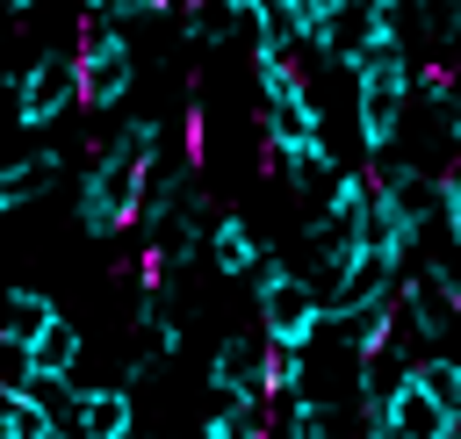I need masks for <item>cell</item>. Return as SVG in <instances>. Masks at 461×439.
<instances>
[{"label": "cell", "mask_w": 461, "mask_h": 439, "mask_svg": "<svg viewBox=\"0 0 461 439\" xmlns=\"http://www.w3.org/2000/svg\"><path fill=\"white\" fill-rule=\"evenodd\" d=\"M403 115H411V58H389L353 79V130L367 158H389V144L403 137Z\"/></svg>", "instance_id": "cell-1"}, {"label": "cell", "mask_w": 461, "mask_h": 439, "mask_svg": "<svg viewBox=\"0 0 461 439\" xmlns=\"http://www.w3.org/2000/svg\"><path fill=\"white\" fill-rule=\"evenodd\" d=\"M29 374H36V367H29V345H22V338H7V331H0V389H22V381H29Z\"/></svg>", "instance_id": "cell-21"}, {"label": "cell", "mask_w": 461, "mask_h": 439, "mask_svg": "<svg viewBox=\"0 0 461 439\" xmlns=\"http://www.w3.org/2000/svg\"><path fill=\"white\" fill-rule=\"evenodd\" d=\"M439 187H447V209H461V158H454V166L439 173Z\"/></svg>", "instance_id": "cell-23"}, {"label": "cell", "mask_w": 461, "mask_h": 439, "mask_svg": "<svg viewBox=\"0 0 461 439\" xmlns=\"http://www.w3.org/2000/svg\"><path fill=\"white\" fill-rule=\"evenodd\" d=\"M72 101H79V58L36 50V58L14 72V122H22V130H50Z\"/></svg>", "instance_id": "cell-5"}, {"label": "cell", "mask_w": 461, "mask_h": 439, "mask_svg": "<svg viewBox=\"0 0 461 439\" xmlns=\"http://www.w3.org/2000/svg\"><path fill=\"white\" fill-rule=\"evenodd\" d=\"M382 295H396V266H389V259H367V252H353V259L339 266L331 295H324V317H346V309H360V302H382Z\"/></svg>", "instance_id": "cell-10"}, {"label": "cell", "mask_w": 461, "mask_h": 439, "mask_svg": "<svg viewBox=\"0 0 461 439\" xmlns=\"http://www.w3.org/2000/svg\"><path fill=\"white\" fill-rule=\"evenodd\" d=\"M259 130H267V151H303V144L324 137V108H317L310 86H288V94H267Z\"/></svg>", "instance_id": "cell-8"}, {"label": "cell", "mask_w": 461, "mask_h": 439, "mask_svg": "<svg viewBox=\"0 0 461 439\" xmlns=\"http://www.w3.org/2000/svg\"><path fill=\"white\" fill-rule=\"evenodd\" d=\"M252 295H259V331H267V345L310 353V345L324 338V302H317V288H310L303 273H281V281H267V288H252Z\"/></svg>", "instance_id": "cell-4"}, {"label": "cell", "mask_w": 461, "mask_h": 439, "mask_svg": "<svg viewBox=\"0 0 461 439\" xmlns=\"http://www.w3.org/2000/svg\"><path fill=\"white\" fill-rule=\"evenodd\" d=\"M137 194H144V166L122 158V151H101L86 166V187H79V230L86 237H115L137 223Z\"/></svg>", "instance_id": "cell-2"}, {"label": "cell", "mask_w": 461, "mask_h": 439, "mask_svg": "<svg viewBox=\"0 0 461 439\" xmlns=\"http://www.w3.org/2000/svg\"><path fill=\"white\" fill-rule=\"evenodd\" d=\"M367 7H375V14H403L411 0H367Z\"/></svg>", "instance_id": "cell-24"}, {"label": "cell", "mask_w": 461, "mask_h": 439, "mask_svg": "<svg viewBox=\"0 0 461 439\" xmlns=\"http://www.w3.org/2000/svg\"><path fill=\"white\" fill-rule=\"evenodd\" d=\"M50 180H58V151H36V158H14V166H0V216H14L22 202H36Z\"/></svg>", "instance_id": "cell-16"}, {"label": "cell", "mask_w": 461, "mask_h": 439, "mask_svg": "<svg viewBox=\"0 0 461 439\" xmlns=\"http://www.w3.org/2000/svg\"><path fill=\"white\" fill-rule=\"evenodd\" d=\"M367 439H389V432H382V425H375V432H367Z\"/></svg>", "instance_id": "cell-27"}, {"label": "cell", "mask_w": 461, "mask_h": 439, "mask_svg": "<svg viewBox=\"0 0 461 439\" xmlns=\"http://www.w3.org/2000/svg\"><path fill=\"white\" fill-rule=\"evenodd\" d=\"M267 374H274V345H267V331H238V338H223L216 353H209V389L216 396H252V403H274V389H267Z\"/></svg>", "instance_id": "cell-6"}, {"label": "cell", "mask_w": 461, "mask_h": 439, "mask_svg": "<svg viewBox=\"0 0 461 439\" xmlns=\"http://www.w3.org/2000/svg\"><path fill=\"white\" fill-rule=\"evenodd\" d=\"M58 439H72V432H58Z\"/></svg>", "instance_id": "cell-29"}, {"label": "cell", "mask_w": 461, "mask_h": 439, "mask_svg": "<svg viewBox=\"0 0 461 439\" xmlns=\"http://www.w3.org/2000/svg\"><path fill=\"white\" fill-rule=\"evenodd\" d=\"M50 317H65V309H58L43 288H0V331H7V338H22V345H29Z\"/></svg>", "instance_id": "cell-15"}, {"label": "cell", "mask_w": 461, "mask_h": 439, "mask_svg": "<svg viewBox=\"0 0 461 439\" xmlns=\"http://www.w3.org/2000/svg\"><path fill=\"white\" fill-rule=\"evenodd\" d=\"M447 237H454V245H461V209H447Z\"/></svg>", "instance_id": "cell-25"}, {"label": "cell", "mask_w": 461, "mask_h": 439, "mask_svg": "<svg viewBox=\"0 0 461 439\" xmlns=\"http://www.w3.org/2000/svg\"><path fill=\"white\" fill-rule=\"evenodd\" d=\"M281 439H346V432H339V403H324V396H288V403H281Z\"/></svg>", "instance_id": "cell-18"}, {"label": "cell", "mask_w": 461, "mask_h": 439, "mask_svg": "<svg viewBox=\"0 0 461 439\" xmlns=\"http://www.w3.org/2000/svg\"><path fill=\"white\" fill-rule=\"evenodd\" d=\"M72 439H144L130 389H86L79 410H72Z\"/></svg>", "instance_id": "cell-11"}, {"label": "cell", "mask_w": 461, "mask_h": 439, "mask_svg": "<svg viewBox=\"0 0 461 439\" xmlns=\"http://www.w3.org/2000/svg\"><path fill=\"white\" fill-rule=\"evenodd\" d=\"M447 439H461V417H454V432H447Z\"/></svg>", "instance_id": "cell-28"}, {"label": "cell", "mask_w": 461, "mask_h": 439, "mask_svg": "<svg viewBox=\"0 0 461 439\" xmlns=\"http://www.w3.org/2000/svg\"><path fill=\"white\" fill-rule=\"evenodd\" d=\"M382 432H389V439H447V432H454V417H447V410H439V403L403 374V381L389 389V403H382Z\"/></svg>", "instance_id": "cell-9"}, {"label": "cell", "mask_w": 461, "mask_h": 439, "mask_svg": "<svg viewBox=\"0 0 461 439\" xmlns=\"http://www.w3.org/2000/svg\"><path fill=\"white\" fill-rule=\"evenodd\" d=\"M187 36H194V43L238 36V0H187Z\"/></svg>", "instance_id": "cell-19"}, {"label": "cell", "mask_w": 461, "mask_h": 439, "mask_svg": "<svg viewBox=\"0 0 461 439\" xmlns=\"http://www.w3.org/2000/svg\"><path fill=\"white\" fill-rule=\"evenodd\" d=\"M108 151H122V158H137V166H151L158 151H166V130H158V115H130L122 130H115V144Z\"/></svg>", "instance_id": "cell-20"}, {"label": "cell", "mask_w": 461, "mask_h": 439, "mask_svg": "<svg viewBox=\"0 0 461 439\" xmlns=\"http://www.w3.org/2000/svg\"><path fill=\"white\" fill-rule=\"evenodd\" d=\"M274 432V403L252 396H216V410L202 417V439H267Z\"/></svg>", "instance_id": "cell-14"}, {"label": "cell", "mask_w": 461, "mask_h": 439, "mask_svg": "<svg viewBox=\"0 0 461 439\" xmlns=\"http://www.w3.org/2000/svg\"><path fill=\"white\" fill-rule=\"evenodd\" d=\"M375 187H382V202L425 237L432 223H447V187H439V173H418V166H389V158H375Z\"/></svg>", "instance_id": "cell-7"}, {"label": "cell", "mask_w": 461, "mask_h": 439, "mask_svg": "<svg viewBox=\"0 0 461 439\" xmlns=\"http://www.w3.org/2000/svg\"><path fill=\"white\" fill-rule=\"evenodd\" d=\"M137 86V50L122 29H79V108L115 115Z\"/></svg>", "instance_id": "cell-3"}, {"label": "cell", "mask_w": 461, "mask_h": 439, "mask_svg": "<svg viewBox=\"0 0 461 439\" xmlns=\"http://www.w3.org/2000/svg\"><path fill=\"white\" fill-rule=\"evenodd\" d=\"M79 360H86V331H79L72 317H50V324L29 338V367H36V374H72Z\"/></svg>", "instance_id": "cell-13"}, {"label": "cell", "mask_w": 461, "mask_h": 439, "mask_svg": "<svg viewBox=\"0 0 461 439\" xmlns=\"http://www.w3.org/2000/svg\"><path fill=\"white\" fill-rule=\"evenodd\" d=\"M411 381H418L447 417H461V360H454V353H418V360H411Z\"/></svg>", "instance_id": "cell-17"}, {"label": "cell", "mask_w": 461, "mask_h": 439, "mask_svg": "<svg viewBox=\"0 0 461 439\" xmlns=\"http://www.w3.org/2000/svg\"><path fill=\"white\" fill-rule=\"evenodd\" d=\"M432 273H439V281H447V295L461 302V245H447V252L432 259Z\"/></svg>", "instance_id": "cell-22"}, {"label": "cell", "mask_w": 461, "mask_h": 439, "mask_svg": "<svg viewBox=\"0 0 461 439\" xmlns=\"http://www.w3.org/2000/svg\"><path fill=\"white\" fill-rule=\"evenodd\" d=\"M447 137H454V158H461V115H454V122H447Z\"/></svg>", "instance_id": "cell-26"}, {"label": "cell", "mask_w": 461, "mask_h": 439, "mask_svg": "<svg viewBox=\"0 0 461 439\" xmlns=\"http://www.w3.org/2000/svg\"><path fill=\"white\" fill-rule=\"evenodd\" d=\"M202 252H209V266H216L223 281H245V273L259 266V252H267V245H259V230H252L245 216H216Z\"/></svg>", "instance_id": "cell-12"}]
</instances>
